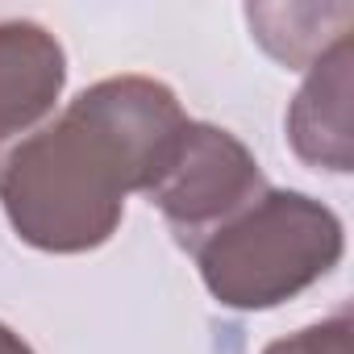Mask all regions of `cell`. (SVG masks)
<instances>
[{"instance_id":"6da1fadb","label":"cell","mask_w":354,"mask_h":354,"mask_svg":"<svg viewBox=\"0 0 354 354\" xmlns=\"http://www.w3.org/2000/svg\"><path fill=\"white\" fill-rule=\"evenodd\" d=\"M184 125L175 92L146 75H117L80 92L0 167V201L17 238L50 254L109 242L125 196L154 184Z\"/></svg>"},{"instance_id":"7a4b0ae2","label":"cell","mask_w":354,"mask_h":354,"mask_svg":"<svg viewBox=\"0 0 354 354\" xmlns=\"http://www.w3.org/2000/svg\"><path fill=\"white\" fill-rule=\"evenodd\" d=\"M342 221L304 192H263L242 217L196 246L205 288L230 308H275L342 259Z\"/></svg>"},{"instance_id":"3957f363","label":"cell","mask_w":354,"mask_h":354,"mask_svg":"<svg viewBox=\"0 0 354 354\" xmlns=\"http://www.w3.org/2000/svg\"><path fill=\"white\" fill-rule=\"evenodd\" d=\"M263 192L267 180L254 154L230 129L196 125V121L184 125L180 142L171 146L154 184L146 188V196L167 217L175 242L192 254L201 242H209L217 230L242 217Z\"/></svg>"},{"instance_id":"277c9868","label":"cell","mask_w":354,"mask_h":354,"mask_svg":"<svg viewBox=\"0 0 354 354\" xmlns=\"http://www.w3.org/2000/svg\"><path fill=\"white\" fill-rule=\"evenodd\" d=\"M67 59L34 21H0V167L55 113Z\"/></svg>"},{"instance_id":"5b68a950","label":"cell","mask_w":354,"mask_h":354,"mask_svg":"<svg viewBox=\"0 0 354 354\" xmlns=\"http://www.w3.org/2000/svg\"><path fill=\"white\" fill-rule=\"evenodd\" d=\"M350 96H354V71H350V38L333 42L313 67L300 88V96L288 109V138L292 150L308 167L325 171H350L354 167V133H350Z\"/></svg>"},{"instance_id":"8992f818","label":"cell","mask_w":354,"mask_h":354,"mask_svg":"<svg viewBox=\"0 0 354 354\" xmlns=\"http://www.w3.org/2000/svg\"><path fill=\"white\" fill-rule=\"evenodd\" d=\"M350 317H333V321H321V325H308L292 337H279L271 342L263 354H354L350 346Z\"/></svg>"},{"instance_id":"52a82bcc","label":"cell","mask_w":354,"mask_h":354,"mask_svg":"<svg viewBox=\"0 0 354 354\" xmlns=\"http://www.w3.org/2000/svg\"><path fill=\"white\" fill-rule=\"evenodd\" d=\"M0 354H34V350H30V346L9 329V325H0Z\"/></svg>"}]
</instances>
